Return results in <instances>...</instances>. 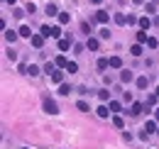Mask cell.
<instances>
[{
  "label": "cell",
  "mask_w": 159,
  "mask_h": 149,
  "mask_svg": "<svg viewBox=\"0 0 159 149\" xmlns=\"http://www.w3.org/2000/svg\"><path fill=\"white\" fill-rule=\"evenodd\" d=\"M86 49H91V52H98L100 49V42L96 37H88V42H86Z\"/></svg>",
  "instance_id": "6"
},
{
  "label": "cell",
  "mask_w": 159,
  "mask_h": 149,
  "mask_svg": "<svg viewBox=\"0 0 159 149\" xmlns=\"http://www.w3.org/2000/svg\"><path fill=\"white\" fill-rule=\"evenodd\" d=\"M69 47H71V37H66V39H59V49H61V52H66Z\"/></svg>",
  "instance_id": "18"
},
{
  "label": "cell",
  "mask_w": 159,
  "mask_h": 149,
  "mask_svg": "<svg viewBox=\"0 0 159 149\" xmlns=\"http://www.w3.org/2000/svg\"><path fill=\"white\" fill-rule=\"evenodd\" d=\"M122 98H125V103H135V100H132V93H130V91H125V93H122Z\"/></svg>",
  "instance_id": "37"
},
{
  "label": "cell",
  "mask_w": 159,
  "mask_h": 149,
  "mask_svg": "<svg viewBox=\"0 0 159 149\" xmlns=\"http://www.w3.org/2000/svg\"><path fill=\"white\" fill-rule=\"evenodd\" d=\"M91 2H93V5H100V2H103V0H91Z\"/></svg>",
  "instance_id": "43"
},
{
  "label": "cell",
  "mask_w": 159,
  "mask_h": 149,
  "mask_svg": "<svg viewBox=\"0 0 159 149\" xmlns=\"http://www.w3.org/2000/svg\"><path fill=\"white\" fill-rule=\"evenodd\" d=\"M147 47H149V49H157V47H159V42H157L154 37H149V42H147Z\"/></svg>",
  "instance_id": "33"
},
{
  "label": "cell",
  "mask_w": 159,
  "mask_h": 149,
  "mask_svg": "<svg viewBox=\"0 0 159 149\" xmlns=\"http://www.w3.org/2000/svg\"><path fill=\"white\" fill-rule=\"evenodd\" d=\"M7 59H10V61H17V54H15L12 49H10V52H7Z\"/></svg>",
  "instance_id": "40"
},
{
  "label": "cell",
  "mask_w": 159,
  "mask_h": 149,
  "mask_svg": "<svg viewBox=\"0 0 159 149\" xmlns=\"http://www.w3.org/2000/svg\"><path fill=\"white\" fill-rule=\"evenodd\" d=\"M108 20H110V12H108V10H98V12L93 15V22H100V25H105Z\"/></svg>",
  "instance_id": "2"
},
{
  "label": "cell",
  "mask_w": 159,
  "mask_h": 149,
  "mask_svg": "<svg viewBox=\"0 0 159 149\" xmlns=\"http://www.w3.org/2000/svg\"><path fill=\"white\" fill-rule=\"evenodd\" d=\"M154 120H157V122H159V108H157V112H154Z\"/></svg>",
  "instance_id": "41"
},
{
  "label": "cell",
  "mask_w": 159,
  "mask_h": 149,
  "mask_svg": "<svg viewBox=\"0 0 159 149\" xmlns=\"http://www.w3.org/2000/svg\"><path fill=\"white\" fill-rule=\"evenodd\" d=\"M96 115L103 117V120H108V117H110V108H108V105H98V108H96Z\"/></svg>",
  "instance_id": "5"
},
{
  "label": "cell",
  "mask_w": 159,
  "mask_h": 149,
  "mask_svg": "<svg viewBox=\"0 0 159 149\" xmlns=\"http://www.w3.org/2000/svg\"><path fill=\"white\" fill-rule=\"evenodd\" d=\"M44 112H49V115H57V112H59V105H57L52 98H44Z\"/></svg>",
  "instance_id": "1"
},
{
  "label": "cell",
  "mask_w": 159,
  "mask_h": 149,
  "mask_svg": "<svg viewBox=\"0 0 159 149\" xmlns=\"http://www.w3.org/2000/svg\"><path fill=\"white\" fill-rule=\"evenodd\" d=\"M12 15H15V17H17V20H20V17H22V15H25V12H22V10H20V7H15V10H12Z\"/></svg>",
  "instance_id": "39"
},
{
  "label": "cell",
  "mask_w": 159,
  "mask_h": 149,
  "mask_svg": "<svg viewBox=\"0 0 159 149\" xmlns=\"http://www.w3.org/2000/svg\"><path fill=\"white\" fill-rule=\"evenodd\" d=\"M154 93H157V95H159V86H157V91H154Z\"/></svg>",
  "instance_id": "45"
},
{
  "label": "cell",
  "mask_w": 159,
  "mask_h": 149,
  "mask_svg": "<svg viewBox=\"0 0 159 149\" xmlns=\"http://www.w3.org/2000/svg\"><path fill=\"white\" fill-rule=\"evenodd\" d=\"M159 127H157V120H147V125H144V132L147 134H154Z\"/></svg>",
  "instance_id": "9"
},
{
  "label": "cell",
  "mask_w": 159,
  "mask_h": 149,
  "mask_svg": "<svg viewBox=\"0 0 159 149\" xmlns=\"http://www.w3.org/2000/svg\"><path fill=\"white\" fill-rule=\"evenodd\" d=\"M149 27H152V20H149V17H139V29H144V32H147Z\"/></svg>",
  "instance_id": "12"
},
{
  "label": "cell",
  "mask_w": 159,
  "mask_h": 149,
  "mask_svg": "<svg viewBox=\"0 0 159 149\" xmlns=\"http://www.w3.org/2000/svg\"><path fill=\"white\" fill-rule=\"evenodd\" d=\"M57 17H59V22H61V25H69V22H71V15H69V12H59Z\"/></svg>",
  "instance_id": "22"
},
{
  "label": "cell",
  "mask_w": 159,
  "mask_h": 149,
  "mask_svg": "<svg viewBox=\"0 0 159 149\" xmlns=\"http://www.w3.org/2000/svg\"><path fill=\"white\" fill-rule=\"evenodd\" d=\"M130 54L132 56H142V44H132V47H130Z\"/></svg>",
  "instance_id": "23"
},
{
  "label": "cell",
  "mask_w": 159,
  "mask_h": 149,
  "mask_svg": "<svg viewBox=\"0 0 159 149\" xmlns=\"http://www.w3.org/2000/svg\"><path fill=\"white\" fill-rule=\"evenodd\" d=\"M49 78H52V81H54V83H64V74H61L59 69H54V71H52V74H49Z\"/></svg>",
  "instance_id": "7"
},
{
  "label": "cell",
  "mask_w": 159,
  "mask_h": 149,
  "mask_svg": "<svg viewBox=\"0 0 159 149\" xmlns=\"http://www.w3.org/2000/svg\"><path fill=\"white\" fill-rule=\"evenodd\" d=\"M27 12L32 15V12H37V7H34V2H27Z\"/></svg>",
  "instance_id": "38"
},
{
  "label": "cell",
  "mask_w": 159,
  "mask_h": 149,
  "mask_svg": "<svg viewBox=\"0 0 159 149\" xmlns=\"http://www.w3.org/2000/svg\"><path fill=\"white\" fill-rule=\"evenodd\" d=\"M115 22H118V25H127V15H122V12H118V15H115Z\"/></svg>",
  "instance_id": "28"
},
{
  "label": "cell",
  "mask_w": 159,
  "mask_h": 149,
  "mask_svg": "<svg viewBox=\"0 0 159 149\" xmlns=\"http://www.w3.org/2000/svg\"><path fill=\"white\" fill-rule=\"evenodd\" d=\"M157 98H159L157 93H152V95H149V98H147V103H144V105H147V108H152V105L157 103Z\"/></svg>",
  "instance_id": "30"
},
{
  "label": "cell",
  "mask_w": 159,
  "mask_h": 149,
  "mask_svg": "<svg viewBox=\"0 0 159 149\" xmlns=\"http://www.w3.org/2000/svg\"><path fill=\"white\" fill-rule=\"evenodd\" d=\"M81 29H83V32L91 37V25H88V22H81Z\"/></svg>",
  "instance_id": "36"
},
{
  "label": "cell",
  "mask_w": 159,
  "mask_h": 149,
  "mask_svg": "<svg viewBox=\"0 0 159 149\" xmlns=\"http://www.w3.org/2000/svg\"><path fill=\"white\" fill-rule=\"evenodd\" d=\"M54 64H57V69H66V66H69V59H66V56H57Z\"/></svg>",
  "instance_id": "11"
},
{
  "label": "cell",
  "mask_w": 159,
  "mask_h": 149,
  "mask_svg": "<svg viewBox=\"0 0 159 149\" xmlns=\"http://www.w3.org/2000/svg\"><path fill=\"white\" fill-rule=\"evenodd\" d=\"M5 2H10V5H15V2H17V0H5Z\"/></svg>",
  "instance_id": "44"
},
{
  "label": "cell",
  "mask_w": 159,
  "mask_h": 149,
  "mask_svg": "<svg viewBox=\"0 0 159 149\" xmlns=\"http://www.w3.org/2000/svg\"><path fill=\"white\" fill-rule=\"evenodd\" d=\"M127 25H130V27H132V25H139V20L135 17V15H127Z\"/></svg>",
  "instance_id": "35"
},
{
  "label": "cell",
  "mask_w": 159,
  "mask_h": 149,
  "mask_svg": "<svg viewBox=\"0 0 159 149\" xmlns=\"http://www.w3.org/2000/svg\"><path fill=\"white\" fill-rule=\"evenodd\" d=\"M132 78H135L132 71H127V69H125V71H120V83H130Z\"/></svg>",
  "instance_id": "8"
},
{
  "label": "cell",
  "mask_w": 159,
  "mask_h": 149,
  "mask_svg": "<svg viewBox=\"0 0 159 149\" xmlns=\"http://www.w3.org/2000/svg\"><path fill=\"white\" fill-rule=\"evenodd\" d=\"M25 149H27V147H25Z\"/></svg>",
  "instance_id": "47"
},
{
  "label": "cell",
  "mask_w": 159,
  "mask_h": 149,
  "mask_svg": "<svg viewBox=\"0 0 159 149\" xmlns=\"http://www.w3.org/2000/svg\"><path fill=\"white\" fill-rule=\"evenodd\" d=\"M108 108H110V112H113V115H118V112L122 110V105H120L118 100H110V105H108Z\"/></svg>",
  "instance_id": "15"
},
{
  "label": "cell",
  "mask_w": 159,
  "mask_h": 149,
  "mask_svg": "<svg viewBox=\"0 0 159 149\" xmlns=\"http://www.w3.org/2000/svg\"><path fill=\"white\" fill-rule=\"evenodd\" d=\"M39 34H44V37H47V39H52V27H49V25H42Z\"/></svg>",
  "instance_id": "24"
},
{
  "label": "cell",
  "mask_w": 159,
  "mask_h": 149,
  "mask_svg": "<svg viewBox=\"0 0 159 149\" xmlns=\"http://www.w3.org/2000/svg\"><path fill=\"white\" fill-rule=\"evenodd\" d=\"M76 108H79L81 112H91V105H88L86 100H79V103H76Z\"/></svg>",
  "instance_id": "21"
},
{
  "label": "cell",
  "mask_w": 159,
  "mask_h": 149,
  "mask_svg": "<svg viewBox=\"0 0 159 149\" xmlns=\"http://www.w3.org/2000/svg\"><path fill=\"white\" fill-rule=\"evenodd\" d=\"M147 42H149L147 32H144V29H139V32H137V44H147Z\"/></svg>",
  "instance_id": "16"
},
{
  "label": "cell",
  "mask_w": 159,
  "mask_h": 149,
  "mask_svg": "<svg viewBox=\"0 0 159 149\" xmlns=\"http://www.w3.org/2000/svg\"><path fill=\"white\" fill-rule=\"evenodd\" d=\"M98 32H100V39H110V29L103 27V29H98Z\"/></svg>",
  "instance_id": "34"
},
{
  "label": "cell",
  "mask_w": 159,
  "mask_h": 149,
  "mask_svg": "<svg viewBox=\"0 0 159 149\" xmlns=\"http://www.w3.org/2000/svg\"><path fill=\"white\" fill-rule=\"evenodd\" d=\"M17 37H20V32H12V29H7V32H5V39H7V42H15Z\"/></svg>",
  "instance_id": "25"
},
{
  "label": "cell",
  "mask_w": 159,
  "mask_h": 149,
  "mask_svg": "<svg viewBox=\"0 0 159 149\" xmlns=\"http://www.w3.org/2000/svg\"><path fill=\"white\" fill-rule=\"evenodd\" d=\"M157 134H159V130H157Z\"/></svg>",
  "instance_id": "46"
},
{
  "label": "cell",
  "mask_w": 159,
  "mask_h": 149,
  "mask_svg": "<svg viewBox=\"0 0 159 149\" xmlns=\"http://www.w3.org/2000/svg\"><path fill=\"white\" fill-rule=\"evenodd\" d=\"M44 12H47V15H49V17H54V15H59V7H57V5H54V2H49V5H47V7H44Z\"/></svg>",
  "instance_id": "10"
},
{
  "label": "cell",
  "mask_w": 159,
  "mask_h": 149,
  "mask_svg": "<svg viewBox=\"0 0 159 149\" xmlns=\"http://www.w3.org/2000/svg\"><path fill=\"white\" fill-rule=\"evenodd\" d=\"M147 86H149V78H147V76H139V78H137V88H142V91H144Z\"/></svg>",
  "instance_id": "17"
},
{
  "label": "cell",
  "mask_w": 159,
  "mask_h": 149,
  "mask_svg": "<svg viewBox=\"0 0 159 149\" xmlns=\"http://www.w3.org/2000/svg\"><path fill=\"white\" fill-rule=\"evenodd\" d=\"M110 69H122V59L120 56H110Z\"/></svg>",
  "instance_id": "13"
},
{
  "label": "cell",
  "mask_w": 159,
  "mask_h": 149,
  "mask_svg": "<svg viewBox=\"0 0 159 149\" xmlns=\"http://www.w3.org/2000/svg\"><path fill=\"white\" fill-rule=\"evenodd\" d=\"M100 103H110V91H98Z\"/></svg>",
  "instance_id": "20"
},
{
  "label": "cell",
  "mask_w": 159,
  "mask_h": 149,
  "mask_svg": "<svg viewBox=\"0 0 159 149\" xmlns=\"http://www.w3.org/2000/svg\"><path fill=\"white\" fill-rule=\"evenodd\" d=\"M66 71H69V74H76V71H79V64H76V61H69Z\"/></svg>",
  "instance_id": "29"
},
{
  "label": "cell",
  "mask_w": 159,
  "mask_h": 149,
  "mask_svg": "<svg viewBox=\"0 0 159 149\" xmlns=\"http://www.w3.org/2000/svg\"><path fill=\"white\" fill-rule=\"evenodd\" d=\"M27 76H32V78H34V76H39V66H34V64H32V66H27Z\"/></svg>",
  "instance_id": "26"
},
{
  "label": "cell",
  "mask_w": 159,
  "mask_h": 149,
  "mask_svg": "<svg viewBox=\"0 0 159 149\" xmlns=\"http://www.w3.org/2000/svg\"><path fill=\"white\" fill-rule=\"evenodd\" d=\"M17 32H20V37H27V39H32V29H30L27 25H22L20 29H17Z\"/></svg>",
  "instance_id": "14"
},
{
  "label": "cell",
  "mask_w": 159,
  "mask_h": 149,
  "mask_svg": "<svg viewBox=\"0 0 159 149\" xmlns=\"http://www.w3.org/2000/svg\"><path fill=\"white\" fill-rule=\"evenodd\" d=\"M144 108H147V105H142V103H132V105H130V110H127V112H130L132 117H137V115H139L142 110H144Z\"/></svg>",
  "instance_id": "4"
},
{
  "label": "cell",
  "mask_w": 159,
  "mask_h": 149,
  "mask_svg": "<svg viewBox=\"0 0 159 149\" xmlns=\"http://www.w3.org/2000/svg\"><path fill=\"white\" fill-rule=\"evenodd\" d=\"M44 34H32V39H30V42H32V47H34V49H42V47H44Z\"/></svg>",
  "instance_id": "3"
},
{
  "label": "cell",
  "mask_w": 159,
  "mask_h": 149,
  "mask_svg": "<svg viewBox=\"0 0 159 149\" xmlns=\"http://www.w3.org/2000/svg\"><path fill=\"white\" fill-rule=\"evenodd\" d=\"M132 2H135V5H142V2H144V0H132Z\"/></svg>",
  "instance_id": "42"
},
{
  "label": "cell",
  "mask_w": 159,
  "mask_h": 149,
  "mask_svg": "<svg viewBox=\"0 0 159 149\" xmlns=\"http://www.w3.org/2000/svg\"><path fill=\"white\" fill-rule=\"evenodd\" d=\"M110 66V59H98V69L103 71V69H108Z\"/></svg>",
  "instance_id": "31"
},
{
  "label": "cell",
  "mask_w": 159,
  "mask_h": 149,
  "mask_svg": "<svg viewBox=\"0 0 159 149\" xmlns=\"http://www.w3.org/2000/svg\"><path fill=\"white\" fill-rule=\"evenodd\" d=\"M61 37V27H52V39H59Z\"/></svg>",
  "instance_id": "32"
},
{
  "label": "cell",
  "mask_w": 159,
  "mask_h": 149,
  "mask_svg": "<svg viewBox=\"0 0 159 149\" xmlns=\"http://www.w3.org/2000/svg\"><path fill=\"white\" fill-rule=\"evenodd\" d=\"M113 125H115L118 130H122V127H125V120H122L120 115H113Z\"/></svg>",
  "instance_id": "19"
},
{
  "label": "cell",
  "mask_w": 159,
  "mask_h": 149,
  "mask_svg": "<svg viewBox=\"0 0 159 149\" xmlns=\"http://www.w3.org/2000/svg\"><path fill=\"white\" fill-rule=\"evenodd\" d=\"M71 93V86H69V83H61L59 86V95H69Z\"/></svg>",
  "instance_id": "27"
}]
</instances>
